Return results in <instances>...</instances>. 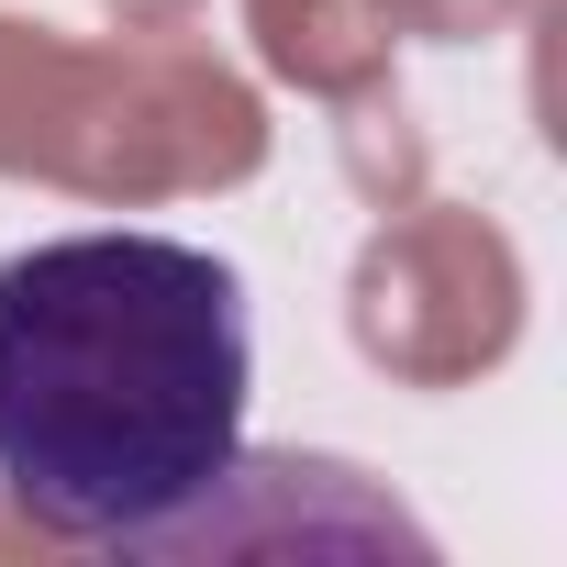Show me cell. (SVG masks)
Returning a JSON list of instances; mask_svg holds the SVG:
<instances>
[{"mask_svg":"<svg viewBox=\"0 0 567 567\" xmlns=\"http://www.w3.org/2000/svg\"><path fill=\"white\" fill-rule=\"evenodd\" d=\"M256 312L189 234L0 256V501L56 545H178L245 478Z\"/></svg>","mask_w":567,"mask_h":567,"instance_id":"cell-1","label":"cell"}]
</instances>
